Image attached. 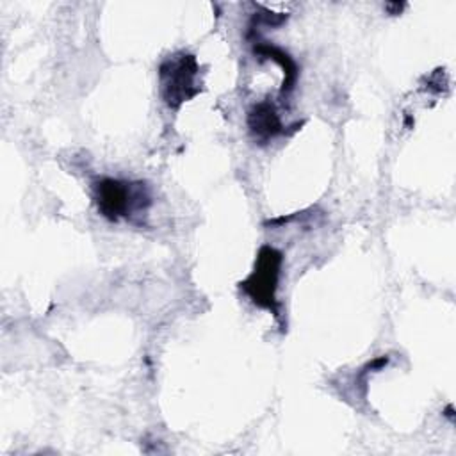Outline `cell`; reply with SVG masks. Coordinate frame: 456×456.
Returning <instances> with one entry per match:
<instances>
[{
	"label": "cell",
	"instance_id": "cell-1",
	"mask_svg": "<svg viewBox=\"0 0 456 456\" xmlns=\"http://www.w3.org/2000/svg\"><path fill=\"white\" fill-rule=\"evenodd\" d=\"M200 66L191 53H178L167 57L159 68L162 98L167 107L178 109L183 102L200 93L198 84Z\"/></svg>",
	"mask_w": 456,
	"mask_h": 456
},
{
	"label": "cell",
	"instance_id": "cell-2",
	"mask_svg": "<svg viewBox=\"0 0 456 456\" xmlns=\"http://www.w3.org/2000/svg\"><path fill=\"white\" fill-rule=\"evenodd\" d=\"M94 201L98 212L118 221L128 217L134 212H141L150 205V196L142 183H128L114 178H102L94 185Z\"/></svg>",
	"mask_w": 456,
	"mask_h": 456
},
{
	"label": "cell",
	"instance_id": "cell-3",
	"mask_svg": "<svg viewBox=\"0 0 456 456\" xmlns=\"http://www.w3.org/2000/svg\"><path fill=\"white\" fill-rule=\"evenodd\" d=\"M281 262H283V256L278 249L271 246H264L258 251L253 273L249 274L248 280L242 281V289L251 297V301L265 310H271L274 315H278L276 290H278Z\"/></svg>",
	"mask_w": 456,
	"mask_h": 456
},
{
	"label": "cell",
	"instance_id": "cell-4",
	"mask_svg": "<svg viewBox=\"0 0 456 456\" xmlns=\"http://www.w3.org/2000/svg\"><path fill=\"white\" fill-rule=\"evenodd\" d=\"M248 126L255 141L258 142H267L273 137L285 134V126L269 102H262L253 105V109L248 112Z\"/></svg>",
	"mask_w": 456,
	"mask_h": 456
},
{
	"label": "cell",
	"instance_id": "cell-5",
	"mask_svg": "<svg viewBox=\"0 0 456 456\" xmlns=\"http://www.w3.org/2000/svg\"><path fill=\"white\" fill-rule=\"evenodd\" d=\"M253 50H255L256 55H260L264 59H273V61H276L281 66L285 78H283V86H281L280 96L289 94L294 89V84H296V78H297V66H296L294 59L289 57L283 50H280V48H276V46H273L269 43H260Z\"/></svg>",
	"mask_w": 456,
	"mask_h": 456
}]
</instances>
